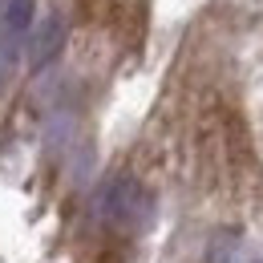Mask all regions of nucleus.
I'll list each match as a JSON object with an SVG mask.
<instances>
[{"instance_id": "1", "label": "nucleus", "mask_w": 263, "mask_h": 263, "mask_svg": "<svg viewBox=\"0 0 263 263\" xmlns=\"http://www.w3.org/2000/svg\"><path fill=\"white\" fill-rule=\"evenodd\" d=\"M98 219L114 231H138L150 223V195L138 178H114L98 191Z\"/></svg>"}, {"instance_id": "2", "label": "nucleus", "mask_w": 263, "mask_h": 263, "mask_svg": "<svg viewBox=\"0 0 263 263\" xmlns=\"http://www.w3.org/2000/svg\"><path fill=\"white\" fill-rule=\"evenodd\" d=\"M65 16L61 12H49L41 25L33 29V41H29V65L33 69H45L57 53H61V45H65Z\"/></svg>"}, {"instance_id": "3", "label": "nucleus", "mask_w": 263, "mask_h": 263, "mask_svg": "<svg viewBox=\"0 0 263 263\" xmlns=\"http://www.w3.org/2000/svg\"><path fill=\"white\" fill-rule=\"evenodd\" d=\"M33 8L36 0H0V36L16 41L33 29Z\"/></svg>"}, {"instance_id": "4", "label": "nucleus", "mask_w": 263, "mask_h": 263, "mask_svg": "<svg viewBox=\"0 0 263 263\" xmlns=\"http://www.w3.org/2000/svg\"><path fill=\"white\" fill-rule=\"evenodd\" d=\"M259 263H263V259H259Z\"/></svg>"}]
</instances>
